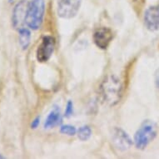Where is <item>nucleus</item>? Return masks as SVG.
Wrapping results in <instances>:
<instances>
[{"label": "nucleus", "instance_id": "16", "mask_svg": "<svg viewBox=\"0 0 159 159\" xmlns=\"http://www.w3.org/2000/svg\"><path fill=\"white\" fill-rule=\"evenodd\" d=\"M156 84H157V86L158 88L159 89V69L157 70L156 73Z\"/></svg>", "mask_w": 159, "mask_h": 159}, {"label": "nucleus", "instance_id": "2", "mask_svg": "<svg viewBox=\"0 0 159 159\" xmlns=\"http://www.w3.org/2000/svg\"><path fill=\"white\" fill-rule=\"evenodd\" d=\"M44 0H31L28 3L25 24L33 30L40 29L44 17Z\"/></svg>", "mask_w": 159, "mask_h": 159}, {"label": "nucleus", "instance_id": "1", "mask_svg": "<svg viewBox=\"0 0 159 159\" xmlns=\"http://www.w3.org/2000/svg\"><path fill=\"white\" fill-rule=\"evenodd\" d=\"M101 94L106 103L114 106L120 101L122 97V85L115 76H108L101 84Z\"/></svg>", "mask_w": 159, "mask_h": 159}, {"label": "nucleus", "instance_id": "4", "mask_svg": "<svg viewBox=\"0 0 159 159\" xmlns=\"http://www.w3.org/2000/svg\"><path fill=\"white\" fill-rule=\"evenodd\" d=\"M82 0H58L57 14L63 18H73L78 13Z\"/></svg>", "mask_w": 159, "mask_h": 159}, {"label": "nucleus", "instance_id": "7", "mask_svg": "<svg viewBox=\"0 0 159 159\" xmlns=\"http://www.w3.org/2000/svg\"><path fill=\"white\" fill-rule=\"evenodd\" d=\"M113 39V34L111 29L101 28L98 29L93 34V41L95 44L102 49H106Z\"/></svg>", "mask_w": 159, "mask_h": 159}, {"label": "nucleus", "instance_id": "13", "mask_svg": "<svg viewBox=\"0 0 159 159\" xmlns=\"http://www.w3.org/2000/svg\"><path fill=\"white\" fill-rule=\"evenodd\" d=\"M60 132L63 134H67L68 136H73L76 134V128L73 126L71 125H64L62 126L60 128Z\"/></svg>", "mask_w": 159, "mask_h": 159}, {"label": "nucleus", "instance_id": "3", "mask_svg": "<svg viewBox=\"0 0 159 159\" xmlns=\"http://www.w3.org/2000/svg\"><path fill=\"white\" fill-rule=\"evenodd\" d=\"M156 134L157 127L155 123L150 121H145L134 136L136 147L139 149L145 148L149 143L153 140Z\"/></svg>", "mask_w": 159, "mask_h": 159}, {"label": "nucleus", "instance_id": "17", "mask_svg": "<svg viewBox=\"0 0 159 159\" xmlns=\"http://www.w3.org/2000/svg\"><path fill=\"white\" fill-rule=\"evenodd\" d=\"M0 158H3V156H1V155H0Z\"/></svg>", "mask_w": 159, "mask_h": 159}, {"label": "nucleus", "instance_id": "8", "mask_svg": "<svg viewBox=\"0 0 159 159\" xmlns=\"http://www.w3.org/2000/svg\"><path fill=\"white\" fill-rule=\"evenodd\" d=\"M144 24L151 31L159 29V6H152L147 9L144 14Z\"/></svg>", "mask_w": 159, "mask_h": 159}, {"label": "nucleus", "instance_id": "15", "mask_svg": "<svg viewBox=\"0 0 159 159\" xmlns=\"http://www.w3.org/2000/svg\"><path fill=\"white\" fill-rule=\"evenodd\" d=\"M39 122H40V118H39V117H37V118H35V119L33 121V123H32V124H31L32 128H38V126L39 125Z\"/></svg>", "mask_w": 159, "mask_h": 159}, {"label": "nucleus", "instance_id": "14", "mask_svg": "<svg viewBox=\"0 0 159 159\" xmlns=\"http://www.w3.org/2000/svg\"><path fill=\"white\" fill-rule=\"evenodd\" d=\"M73 102L71 101H68V102L67 103V106H66V110H65V116L66 117H69L71 115L73 114Z\"/></svg>", "mask_w": 159, "mask_h": 159}, {"label": "nucleus", "instance_id": "6", "mask_svg": "<svg viewBox=\"0 0 159 159\" xmlns=\"http://www.w3.org/2000/svg\"><path fill=\"white\" fill-rule=\"evenodd\" d=\"M28 3L29 2L27 0H21L16 4L13 8L12 24L13 28L17 30L24 28V25L25 24V17H26Z\"/></svg>", "mask_w": 159, "mask_h": 159}, {"label": "nucleus", "instance_id": "10", "mask_svg": "<svg viewBox=\"0 0 159 159\" xmlns=\"http://www.w3.org/2000/svg\"><path fill=\"white\" fill-rule=\"evenodd\" d=\"M61 121H62V117H61L60 109L57 106H54L52 111L49 112L46 121H45L44 128H54V127H56L61 123Z\"/></svg>", "mask_w": 159, "mask_h": 159}, {"label": "nucleus", "instance_id": "11", "mask_svg": "<svg viewBox=\"0 0 159 159\" xmlns=\"http://www.w3.org/2000/svg\"><path fill=\"white\" fill-rule=\"evenodd\" d=\"M18 39H19V43L23 49H27L30 43V39H31V34L28 29L22 28L18 29Z\"/></svg>", "mask_w": 159, "mask_h": 159}, {"label": "nucleus", "instance_id": "9", "mask_svg": "<svg viewBox=\"0 0 159 159\" xmlns=\"http://www.w3.org/2000/svg\"><path fill=\"white\" fill-rule=\"evenodd\" d=\"M112 139L116 148L122 151H125L128 149L133 144L132 140L128 137V134L120 128H114Z\"/></svg>", "mask_w": 159, "mask_h": 159}, {"label": "nucleus", "instance_id": "12", "mask_svg": "<svg viewBox=\"0 0 159 159\" xmlns=\"http://www.w3.org/2000/svg\"><path fill=\"white\" fill-rule=\"evenodd\" d=\"M92 130L89 126L81 127L78 130V137L81 141H87L91 137Z\"/></svg>", "mask_w": 159, "mask_h": 159}, {"label": "nucleus", "instance_id": "5", "mask_svg": "<svg viewBox=\"0 0 159 159\" xmlns=\"http://www.w3.org/2000/svg\"><path fill=\"white\" fill-rule=\"evenodd\" d=\"M55 39L52 36H45L37 49V59L39 62H47L54 51Z\"/></svg>", "mask_w": 159, "mask_h": 159}]
</instances>
